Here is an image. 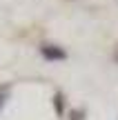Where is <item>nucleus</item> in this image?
Masks as SVG:
<instances>
[{"label": "nucleus", "instance_id": "nucleus-4", "mask_svg": "<svg viewBox=\"0 0 118 120\" xmlns=\"http://www.w3.org/2000/svg\"><path fill=\"white\" fill-rule=\"evenodd\" d=\"M69 120H85V109H74L69 113Z\"/></svg>", "mask_w": 118, "mask_h": 120}, {"label": "nucleus", "instance_id": "nucleus-2", "mask_svg": "<svg viewBox=\"0 0 118 120\" xmlns=\"http://www.w3.org/2000/svg\"><path fill=\"white\" fill-rule=\"evenodd\" d=\"M53 111L58 113V118L65 113V94L62 91H56L53 94Z\"/></svg>", "mask_w": 118, "mask_h": 120}, {"label": "nucleus", "instance_id": "nucleus-5", "mask_svg": "<svg viewBox=\"0 0 118 120\" xmlns=\"http://www.w3.org/2000/svg\"><path fill=\"white\" fill-rule=\"evenodd\" d=\"M114 58H116V62H118V47H116V53H114Z\"/></svg>", "mask_w": 118, "mask_h": 120}, {"label": "nucleus", "instance_id": "nucleus-1", "mask_svg": "<svg viewBox=\"0 0 118 120\" xmlns=\"http://www.w3.org/2000/svg\"><path fill=\"white\" fill-rule=\"evenodd\" d=\"M40 56L49 62H58V60H67V51L58 45H40Z\"/></svg>", "mask_w": 118, "mask_h": 120}, {"label": "nucleus", "instance_id": "nucleus-3", "mask_svg": "<svg viewBox=\"0 0 118 120\" xmlns=\"http://www.w3.org/2000/svg\"><path fill=\"white\" fill-rule=\"evenodd\" d=\"M7 98H9V85H7V87H0V109L4 107Z\"/></svg>", "mask_w": 118, "mask_h": 120}]
</instances>
